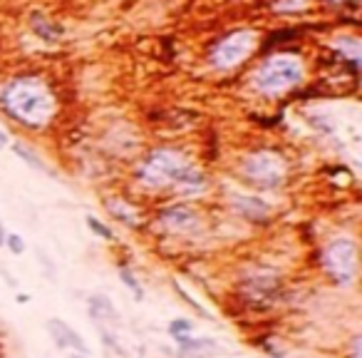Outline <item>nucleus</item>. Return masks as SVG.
<instances>
[{"mask_svg": "<svg viewBox=\"0 0 362 358\" xmlns=\"http://www.w3.org/2000/svg\"><path fill=\"white\" fill-rule=\"evenodd\" d=\"M3 107L23 125H47L55 114V97L47 87L33 80H15L3 92Z\"/></svg>", "mask_w": 362, "mask_h": 358, "instance_id": "f257e3e1", "label": "nucleus"}, {"mask_svg": "<svg viewBox=\"0 0 362 358\" xmlns=\"http://www.w3.org/2000/svg\"><path fill=\"white\" fill-rule=\"evenodd\" d=\"M189 162L184 154L174 152V149H157L152 152L139 167V182L147 187H166V184H176L184 170H189Z\"/></svg>", "mask_w": 362, "mask_h": 358, "instance_id": "f03ea898", "label": "nucleus"}, {"mask_svg": "<svg viewBox=\"0 0 362 358\" xmlns=\"http://www.w3.org/2000/svg\"><path fill=\"white\" fill-rule=\"evenodd\" d=\"M300 77H303V68H300L295 57H271L255 73V87L260 92L276 95V92H283L288 87H293L295 82H300Z\"/></svg>", "mask_w": 362, "mask_h": 358, "instance_id": "7ed1b4c3", "label": "nucleus"}, {"mask_svg": "<svg viewBox=\"0 0 362 358\" xmlns=\"http://www.w3.org/2000/svg\"><path fill=\"white\" fill-rule=\"evenodd\" d=\"M323 267L335 284H352L357 274V246L352 239H333L323 249Z\"/></svg>", "mask_w": 362, "mask_h": 358, "instance_id": "20e7f679", "label": "nucleus"}, {"mask_svg": "<svg viewBox=\"0 0 362 358\" xmlns=\"http://www.w3.org/2000/svg\"><path fill=\"white\" fill-rule=\"evenodd\" d=\"M244 172L249 177V182L258 184V187H278L283 182V159L278 157L276 152H258L253 157H249Z\"/></svg>", "mask_w": 362, "mask_h": 358, "instance_id": "39448f33", "label": "nucleus"}, {"mask_svg": "<svg viewBox=\"0 0 362 358\" xmlns=\"http://www.w3.org/2000/svg\"><path fill=\"white\" fill-rule=\"evenodd\" d=\"M251 50H253V33L251 30H241V33H233L231 38L221 40L219 45H216L214 55H211V60H214L216 68H233L246 55H251Z\"/></svg>", "mask_w": 362, "mask_h": 358, "instance_id": "423d86ee", "label": "nucleus"}, {"mask_svg": "<svg viewBox=\"0 0 362 358\" xmlns=\"http://www.w3.org/2000/svg\"><path fill=\"white\" fill-rule=\"evenodd\" d=\"M47 331H50V336L55 338V343L60 348H72V351H77L79 356L90 358V346L85 343V338H82L70 324H65L63 318H50V321H47Z\"/></svg>", "mask_w": 362, "mask_h": 358, "instance_id": "0eeeda50", "label": "nucleus"}, {"mask_svg": "<svg viewBox=\"0 0 362 358\" xmlns=\"http://www.w3.org/2000/svg\"><path fill=\"white\" fill-rule=\"evenodd\" d=\"M162 224L171 232H191L198 227V216L189 207H171L162 211Z\"/></svg>", "mask_w": 362, "mask_h": 358, "instance_id": "6e6552de", "label": "nucleus"}, {"mask_svg": "<svg viewBox=\"0 0 362 358\" xmlns=\"http://www.w3.org/2000/svg\"><path fill=\"white\" fill-rule=\"evenodd\" d=\"M174 338H176V346H179L181 358H209V353L219 351L216 341H211V338H191L189 334L174 336Z\"/></svg>", "mask_w": 362, "mask_h": 358, "instance_id": "1a4fd4ad", "label": "nucleus"}, {"mask_svg": "<svg viewBox=\"0 0 362 358\" xmlns=\"http://www.w3.org/2000/svg\"><path fill=\"white\" fill-rule=\"evenodd\" d=\"M90 313L95 318H107L109 324L117 326L119 324V316H117V308L112 306L107 296H92L90 299Z\"/></svg>", "mask_w": 362, "mask_h": 358, "instance_id": "9d476101", "label": "nucleus"}, {"mask_svg": "<svg viewBox=\"0 0 362 358\" xmlns=\"http://www.w3.org/2000/svg\"><path fill=\"white\" fill-rule=\"evenodd\" d=\"M15 152L20 154V157H23L25 162H28V165L33 167V170H38V172H47L45 162H40V157H38V154H35L30 147H25L23 142H17V144H15Z\"/></svg>", "mask_w": 362, "mask_h": 358, "instance_id": "9b49d317", "label": "nucleus"}, {"mask_svg": "<svg viewBox=\"0 0 362 358\" xmlns=\"http://www.w3.org/2000/svg\"><path fill=\"white\" fill-rule=\"evenodd\" d=\"M87 227H90L100 239H107V241H112V239H114L112 229H109L107 224L100 222V219H95V216H87Z\"/></svg>", "mask_w": 362, "mask_h": 358, "instance_id": "f8f14e48", "label": "nucleus"}, {"mask_svg": "<svg viewBox=\"0 0 362 358\" xmlns=\"http://www.w3.org/2000/svg\"><path fill=\"white\" fill-rule=\"evenodd\" d=\"M119 276H122V281H125V284L129 286L132 291H134L136 299H142V296H144V294H142V286H139V281H136L134 274H132L129 269H127V267H119Z\"/></svg>", "mask_w": 362, "mask_h": 358, "instance_id": "ddd939ff", "label": "nucleus"}, {"mask_svg": "<svg viewBox=\"0 0 362 358\" xmlns=\"http://www.w3.org/2000/svg\"><path fill=\"white\" fill-rule=\"evenodd\" d=\"M191 331V321H187V318H176V321H171L169 324V334L171 336H184Z\"/></svg>", "mask_w": 362, "mask_h": 358, "instance_id": "4468645a", "label": "nucleus"}, {"mask_svg": "<svg viewBox=\"0 0 362 358\" xmlns=\"http://www.w3.org/2000/svg\"><path fill=\"white\" fill-rule=\"evenodd\" d=\"M6 244H8V249H10L13 254H23V251H25V241L17 237V234H8Z\"/></svg>", "mask_w": 362, "mask_h": 358, "instance_id": "2eb2a0df", "label": "nucleus"}, {"mask_svg": "<svg viewBox=\"0 0 362 358\" xmlns=\"http://www.w3.org/2000/svg\"><path fill=\"white\" fill-rule=\"evenodd\" d=\"M6 144H8V135H6L3 130H0V149L6 147Z\"/></svg>", "mask_w": 362, "mask_h": 358, "instance_id": "dca6fc26", "label": "nucleus"}, {"mask_svg": "<svg viewBox=\"0 0 362 358\" xmlns=\"http://www.w3.org/2000/svg\"><path fill=\"white\" fill-rule=\"evenodd\" d=\"M6 244V232H3V227H0V246Z\"/></svg>", "mask_w": 362, "mask_h": 358, "instance_id": "f3484780", "label": "nucleus"}, {"mask_svg": "<svg viewBox=\"0 0 362 358\" xmlns=\"http://www.w3.org/2000/svg\"><path fill=\"white\" fill-rule=\"evenodd\" d=\"M74 358H85V356H74Z\"/></svg>", "mask_w": 362, "mask_h": 358, "instance_id": "a211bd4d", "label": "nucleus"}]
</instances>
